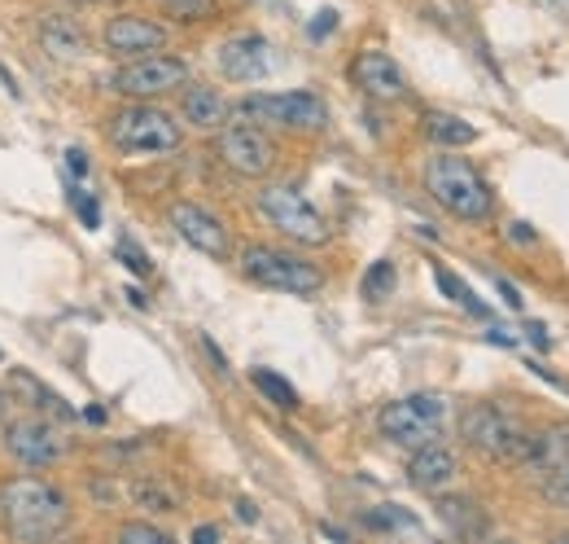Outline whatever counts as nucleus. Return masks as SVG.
<instances>
[{
  "instance_id": "nucleus-1",
  "label": "nucleus",
  "mask_w": 569,
  "mask_h": 544,
  "mask_svg": "<svg viewBox=\"0 0 569 544\" xmlns=\"http://www.w3.org/2000/svg\"><path fill=\"white\" fill-rule=\"evenodd\" d=\"M70 528V501L48 479H9L0 488V532L13 541H53Z\"/></svg>"
},
{
  "instance_id": "nucleus-2",
  "label": "nucleus",
  "mask_w": 569,
  "mask_h": 544,
  "mask_svg": "<svg viewBox=\"0 0 569 544\" xmlns=\"http://www.w3.org/2000/svg\"><path fill=\"white\" fill-rule=\"evenodd\" d=\"M425 193L460 224H487L495 215V193L482 180V171L460 158L456 149H438L425 163Z\"/></svg>"
},
{
  "instance_id": "nucleus-3",
  "label": "nucleus",
  "mask_w": 569,
  "mask_h": 544,
  "mask_svg": "<svg viewBox=\"0 0 569 544\" xmlns=\"http://www.w3.org/2000/svg\"><path fill=\"white\" fill-rule=\"evenodd\" d=\"M105 141L127 154V158H149V154H176L185 145V123L163 110L158 101H127L110 114Z\"/></svg>"
},
{
  "instance_id": "nucleus-4",
  "label": "nucleus",
  "mask_w": 569,
  "mask_h": 544,
  "mask_svg": "<svg viewBox=\"0 0 569 544\" xmlns=\"http://www.w3.org/2000/svg\"><path fill=\"white\" fill-rule=\"evenodd\" d=\"M237 264H242V277H246V281H255V286H264V290H277V295L311 299V295L324 290V273H320L311 259H302V255H293V251H281V246L255 242V246L242 251Z\"/></svg>"
},
{
  "instance_id": "nucleus-5",
  "label": "nucleus",
  "mask_w": 569,
  "mask_h": 544,
  "mask_svg": "<svg viewBox=\"0 0 569 544\" xmlns=\"http://www.w3.org/2000/svg\"><path fill=\"white\" fill-rule=\"evenodd\" d=\"M460 440H465V448H473L491 462H504V466H522V457L531 448V431L500 404H469L460 413Z\"/></svg>"
},
{
  "instance_id": "nucleus-6",
  "label": "nucleus",
  "mask_w": 569,
  "mask_h": 544,
  "mask_svg": "<svg viewBox=\"0 0 569 544\" xmlns=\"http://www.w3.org/2000/svg\"><path fill=\"white\" fill-rule=\"evenodd\" d=\"M233 119L259 123V127H281V132H324L328 127V106L320 92H250L233 106Z\"/></svg>"
},
{
  "instance_id": "nucleus-7",
  "label": "nucleus",
  "mask_w": 569,
  "mask_h": 544,
  "mask_svg": "<svg viewBox=\"0 0 569 544\" xmlns=\"http://www.w3.org/2000/svg\"><path fill=\"white\" fill-rule=\"evenodd\" d=\"M255 207H259V215H264L281 237L298 242V246H324V242L333 237L324 211H320L302 189H293V185H264V189L255 193Z\"/></svg>"
},
{
  "instance_id": "nucleus-8",
  "label": "nucleus",
  "mask_w": 569,
  "mask_h": 544,
  "mask_svg": "<svg viewBox=\"0 0 569 544\" xmlns=\"http://www.w3.org/2000/svg\"><path fill=\"white\" fill-rule=\"evenodd\" d=\"M447 400L434 396V391H416V396H403V400H390L381 413H377V431L381 440L399 444V448H421L429 440H443L447 431Z\"/></svg>"
},
{
  "instance_id": "nucleus-9",
  "label": "nucleus",
  "mask_w": 569,
  "mask_h": 544,
  "mask_svg": "<svg viewBox=\"0 0 569 544\" xmlns=\"http://www.w3.org/2000/svg\"><path fill=\"white\" fill-rule=\"evenodd\" d=\"M215 158L233 176H242V180H268L272 167H277V158H281V149H277V141H272L268 127L246 123V119H228L215 132Z\"/></svg>"
},
{
  "instance_id": "nucleus-10",
  "label": "nucleus",
  "mask_w": 569,
  "mask_h": 544,
  "mask_svg": "<svg viewBox=\"0 0 569 544\" xmlns=\"http://www.w3.org/2000/svg\"><path fill=\"white\" fill-rule=\"evenodd\" d=\"M189 84V62L176 57V53H145V57H127L114 75H110V88L127 101H158L167 92H180Z\"/></svg>"
},
{
  "instance_id": "nucleus-11",
  "label": "nucleus",
  "mask_w": 569,
  "mask_h": 544,
  "mask_svg": "<svg viewBox=\"0 0 569 544\" xmlns=\"http://www.w3.org/2000/svg\"><path fill=\"white\" fill-rule=\"evenodd\" d=\"M167 220H171V229L180 233V242H189L193 251H202L207 259H228L233 255V237H228V224L215 215V211H207L202 202H189V198H180V202H171L167 207Z\"/></svg>"
},
{
  "instance_id": "nucleus-12",
  "label": "nucleus",
  "mask_w": 569,
  "mask_h": 544,
  "mask_svg": "<svg viewBox=\"0 0 569 544\" xmlns=\"http://www.w3.org/2000/svg\"><path fill=\"white\" fill-rule=\"evenodd\" d=\"M4 453L26 470H48L66 457V440L44 418H18L4 426Z\"/></svg>"
},
{
  "instance_id": "nucleus-13",
  "label": "nucleus",
  "mask_w": 569,
  "mask_h": 544,
  "mask_svg": "<svg viewBox=\"0 0 569 544\" xmlns=\"http://www.w3.org/2000/svg\"><path fill=\"white\" fill-rule=\"evenodd\" d=\"M350 84H355L368 101H381V106H394V101H408V97H412V84H408L403 66H399L386 48H364V53H355V62H350Z\"/></svg>"
},
{
  "instance_id": "nucleus-14",
  "label": "nucleus",
  "mask_w": 569,
  "mask_h": 544,
  "mask_svg": "<svg viewBox=\"0 0 569 544\" xmlns=\"http://www.w3.org/2000/svg\"><path fill=\"white\" fill-rule=\"evenodd\" d=\"M101 44H105V53L110 57H145V53H158V48H167V26L158 22V18H149V13H114V18H105V26H101Z\"/></svg>"
},
{
  "instance_id": "nucleus-15",
  "label": "nucleus",
  "mask_w": 569,
  "mask_h": 544,
  "mask_svg": "<svg viewBox=\"0 0 569 544\" xmlns=\"http://www.w3.org/2000/svg\"><path fill=\"white\" fill-rule=\"evenodd\" d=\"M220 75L228 84H259L272 75V44L259 35V31H242V35H228L220 44Z\"/></svg>"
},
{
  "instance_id": "nucleus-16",
  "label": "nucleus",
  "mask_w": 569,
  "mask_h": 544,
  "mask_svg": "<svg viewBox=\"0 0 569 544\" xmlns=\"http://www.w3.org/2000/svg\"><path fill=\"white\" fill-rule=\"evenodd\" d=\"M408 484L416 488V492H425V497H438V492H447L451 484H456V475H460V457H456V448H447L443 440H429V444H421V448H412V457H408Z\"/></svg>"
},
{
  "instance_id": "nucleus-17",
  "label": "nucleus",
  "mask_w": 569,
  "mask_h": 544,
  "mask_svg": "<svg viewBox=\"0 0 569 544\" xmlns=\"http://www.w3.org/2000/svg\"><path fill=\"white\" fill-rule=\"evenodd\" d=\"M180 119H185L189 127H198V132H220V127L233 119V106H228V97H224L220 88L189 79V84L180 88Z\"/></svg>"
},
{
  "instance_id": "nucleus-18",
  "label": "nucleus",
  "mask_w": 569,
  "mask_h": 544,
  "mask_svg": "<svg viewBox=\"0 0 569 544\" xmlns=\"http://www.w3.org/2000/svg\"><path fill=\"white\" fill-rule=\"evenodd\" d=\"M35 40H40V48H44L48 57H57V62H79V57L88 53V31H83V22L70 18V13H44V18L35 22Z\"/></svg>"
},
{
  "instance_id": "nucleus-19",
  "label": "nucleus",
  "mask_w": 569,
  "mask_h": 544,
  "mask_svg": "<svg viewBox=\"0 0 569 544\" xmlns=\"http://www.w3.org/2000/svg\"><path fill=\"white\" fill-rule=\"evenodd\" d=\"M434 510H438V523H443L451 536L478 541V536H487V532H491L487 510H482L473 497H451V492H438V497H434Z\"/></svg>"
},
{
  "instance_id": "nucleus-20",
  "label": "nucleus",
  "mask_w": 569,
  "mask_h": 544,
  "mask_svg": "<svg viewBox=\"0 0 569 544\" xmlns=\"http://www.w3.org/2000/svg\"><path fill=\"white\" fill-rule=\"evenodd\" d=\"M557 466H569V422L561 426H548V431H531V448H526V457H522V470L526 475H548V470H557Z\"/></svg>"
},
{
  "instance_id": "nucleus-21",
  "label": "nucleus",
  "mask_w": 569,
  "mask_h": 544,
  "mask_svg": "<svg viewBox=\"0 0 569 544\" xmlns=\"http://www.w3.org/2000/svg\"><path fill=\"white\" fill-rule=\"evenodd\" d=\"M421 127H425L429 145H438V149H465V145L478 141V127L469 119H460V114H447V110H429L421 119Z\"/></svg>"
},
{
  "instance_id": "nucleus-22",
  "label": "nucleus",
  "mask_w": 569,
  "mask_h": 544,
  "mask_svg": "<svg viewBox=\"0 0 569 544\" xmlns=\"http://www.w3.org/2000/svg\"><path fill=\"white\" fill-rule=\"evenodd\" d=\"M127 501H132L136 510H145V514H176V510H180L176 488H167L163 479H149V475L127 484Z\"/></svg>"
},
{
  "instance_id": "nucleus-23",
  "label": "nucleus",
  "mask_w": 569,
  "mask_h": 544,
  "mask_svg": "<svg viewBox=\"0 0 569 544\" xmlns=\"http://www.w3.org/2000/svg\"><path fill=\"white\" fill-rule=\"evenodd\" d=\"M434 281H438V290H443L451 303H460L465 312H473V317H491V308L473 295V286H469L465 277H456L451 268H443V264H438V268H434Z\"/></svg>"
},
{
  "instance_id": "nucleus-24",
  "label": "nucleus",
  "mask_w": 569,
  "mask_h": 544,
  "mask_svg": "<svg viewBox=\"0 0 569 544\" xmlns=\"http://www.w3.org/2000/svg\"><path fill=\"white\" fill-rule=\"evenodd\" d=\"M163 18L180 22V26H202L220 18V0H158Z\"/></svg>"
},
{
  "instance_id": "nucleus-25",
  "label": "nucleus",
  "mask_w": 569,
  "mask_h": 544,
  "mask_svg": "<svg viewBox=\"0 0 569 544\" xmlns=\"http://www.w3.org/2000/svg\"><path fill=\"white\" fill-rule=\"evenodd\" d=\"M13 391H22V396H31L40 413H53V418H70V409H66V400H62L57 391H48V387H44L40 378H31L26 369H13Z\"/></svg>"
},
{
  "instance_id": "nucleus-26",
  "label": "nucleus",
  "mask_w": 569,
  "mask_h": 544,
  "mask_svg": "<svg viewBox=\"0 0 569 544\" xmlns=\"http://www.w3.org/2000/svg\"><path fill=\"white\" fill-rule=\"evenodd\" d=\"M250 382H255V387H259V396H264L268 404H277L281 413H293V409H298V391L284 382L281 374H272V369H255V374H250Z\"/></svg>"
},
{
  "instance_id": "nucleus-27",
  "label": "nucleus",
  "mask_w": 569,
  "mask_h": 544,
  "mask_svg": "<svg viewBox=\"0 0 569 544\" xmlns=\"http://www.w3.org/2000/svg\"><path fill=\"white\" fill-rule=\"evenodd\" d=\"M364 532H416V514L399 510V506H377L364 514Z\"/></svg>"
},
{
  "instance_id": "nucleus-28",
  "label": "nucleus",
  "mask_w": 569,
  "mask_h": 544,
  "mask_svg": "<svg viewBox=\"0 0 569 544\" xmlns=\"http://www.w3.org/2000/svg\"><path fill=\"white\" fill-rule=\"evenodd\" d=\"M364 299L368 303H381V299H390V290H394V264L390 259H377L368 273H364Z\"/></svg>"
},
{
  "instance_id": "nucleus-29",
  "label": "nucleus",
  "mask_w": 569,
  "mask_h": 544,
  "mask_svg": "<svg viewBox=\"0 0 569 544\" xmlns=\"http://www.w3.org/2000/svg\"><path fill=\"white\" fill-rule=\"evenodd\" d=\"M539 492H544V501H548V506L569 510V466H557V470L539 475Z\"/></svg>"
},
{
  "instance_id": "nucleus-30",
  "label": "nucleus",
  "mask_w": 569,
  "mask_h": 544,
  "mask_svg": "<svg viewBox=\"0 0 569 544\" xmlns=\"http://www.w3.org/2000/svg\"><path fill=\"white\" fill-rule=\"evenodd\" d=\"M114 255L127 264V273H136V277H149L154 273V264H149V255L132 242V237H119V246H114Z\"/></svg>"
},
{
  "instance_id": "nucleus-31",
  "label": "nucleus",
  "mask_w": 569,
  "mask_h": 544,
  "mask_svg": "<svg viewBox=\"0 0 569 544\" xmlns=\"http://www.w3.org/2000/svg\"><path fill=\"white\" fill-rule=\"evenodd\" d=\"M119 541H145V544H163L167 532L154 528V523H119Z\"/></svg>"
},
{
  "instance_id": "nucleus-32",
  "label": "nucleus",
  "mask_w": 569,
  "mask_h": 544,
  "mask_svg": "<svg viewBox=\"0 0 569 544\" xmlns=\"http://www.w3.org/2000/svg\"><path fill=\"white\" fill-rule=\"evenodd\" d=\"M70 198H75V211H79V220H83L88 229H97V224H101V207H97V198H88L83 189H70Z\"/></svg>"
},
{
  "instance_id": "nucleus-33",
  "label": "nucleus",
  "mask_w": 569,
  "mask_h": 544,
  "mask_svg": "<svg viewBox=\"0 0 569 544\" xmlns=\"http://www.w3.org/2000/svg\"><path fill=\"white\" fill-rule=\"evenodd\" d=\"M333 26H337V13H333V9H320V13H315V22L306 26V35H311V40H324Z\"/></svg>"
},
{
  "instance_id": "nucleus-34",
  "label": "nucleus",
  "mask_w": 569,
  "mask_h": 544,
  "mask_svg": "<svg viewBox=\"0 0 569 544\" xmlns=\"http://www.w3.org/2000/svg\"><path fill=\"white\" fill-rule=\"evenodd\" d=\"M66 167H70V176H88L92 163H88V154H83L79 145H70V149H66Z\"/></svg>"
},
{
  "instance_id": "nucleus-35",
  "label": "nucleus",
  "mask_w": 569,
  "mask_h": 544,
  "mask_svg": "<svg viewBox=\"0 0 569 544\" xmlns=\"http://www.w3.org/2000/svg\"><path fill=\"white\" fill-rule=\"evenodd\" d=\"M526 338H531V347H539V352L553 347V338H548V330H544L539 321H526Z\"/></svg>"
},
{
  "instance_id": "nucleus-36",
  "label": "nucleus",
  "mask_w": 569,
  "mask_h": 544,
  "mask_svg": "<svg viewBox=\"0 0 569 544\" xmlns=\"http://www.w3.org/2000/svg\"><path fill=\"white\" fill-rule=\"evenodd\" d=\"M495 290H500V295H504V303H509V308H522V295H517V290H513V286H509V281H504V277H500V281H495Z\"/></svg>"
},
{
  "instance_id": "nucleus-37",
  "label": "nucleus",
  "mask_w": 569,
  "mask_h": 544,
  "mask_svg": "<svg viewBox=\"0 0 569 544\" xmlns=\"http://www.w3.org/2000/svg\"><path fill=\"white\" fill-rule=\"evenodd\" d=\"M487 338H491V343H495V347H517V343H522V338H513V334H509V330H491V334H487Z\"/></svg>"
},
{
  "instance_id": "nucleus-38",
  "label": "nucleus",
  "mask_w": 569,
  "mask_h": 544,
  "mask_svg": "<svg viewBox=\"0 0 569 544\" xmlns=\"http://www.w3.org/2000/svg\"><path fill=\"white\" fill-rule=\"evenodd\" d=\"M509 237H513V242H535L531 224H509Z\"/></svg>"
},
{
  "instance_id": "nucleus-39",
  "label": "nucleus",
  "mask_w": 569,
  "mask_h": 544,
  "mask_svg": "<svg viewBox=\"0 0 569 544\" xmlns=\"http://www.w3.org/2000/svg\"><path fill=\"white\" fill-rule=\"evenodd\" d=\"M220 536H224L220 528H198V532H193V541H198V544H202V541H220Z\"/></svg>"
},
{
  "instance_id": "nucleus-40",
  "label": "nucleus",
  "mask_w": 569,
  "mask_h": 544,
  "mask_svg": "<svg viewBox=\"0 0 569 544\" xmlns=\"http://www.w3.org/2000/svg\"><path fill=\"white\" fill-rule=\"evenodd\" d=\"M237 514H242V523H255L259 514H255V506L250 501H237Z\"/></svg>"
},
{
  "instance_id": "nucleus-41",
  "label": "nucleus",
  "mask_w": 569,
  "mask_h": 544,
  "mask_svg": "<svg viewBox=\"0 0 569 544\" xmlns=\"http://www.w3.org/2000/svg\"><path fill=\"white\" fill-rule=\"evenodd\" d=\"M320 536H328V541H346V532H342V528H328V523H320Z\"/></svg>"
},
{
  "instance_id": "nucleus-42",
  "label": "nucleus",
  "mask_w": 569,
  "mask_h": 544,
  "mask_svg": "<svg viewBox=\"0 0 569 544\" xmlns=\"http://www.w3.org/2000/svg\"><path fill=\"white\" fill-rule=\"evenodd\" d=\"M88 4H119V0H88Z\"/></svg>"
},
{
  "instance_id": "nucleus-43",
  "label": "nucleus",
  "mask_w": 569,
  "mask_h": 544,
  "mask_svg": "<svg viewBox=\"0 0 569 544\" xmlns=\"http://www.w3.org/2000/svg\"><path fill=\"white\" fill-rule=\"evenodd\" d=\"M0 418H4V400H0Z\"/></svg>"
},
{
  "instance_id": "nucleus-44",
  "label": "nucleus",
  "mask_w": 569,
  "mask_h": 544,
  "mask_svg": "<svg viewBox=\"0 0 569 544\" xmlns=\"http://www.w3.org/2000/svg\"><path fill=\"white\" fill-rule=\"evenodd\" d=\"M0 360H4V356H0Z\"/></svg>"
}]
</instances>
